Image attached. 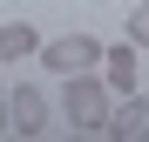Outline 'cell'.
Wrapping results in <instances>:
<instances>
[{
  "label": "cell",
  "instance_id": "obj_1",
  "mask_svg": "<svg viewBox=\"0 0 149 142\" xmlns=\"http://www.w3.org/2000/svg\"><path fill=\"white\" fill-rule=\"evenodd\" d=\"M109 108H115V95L102 81V68H81V75H61V122L74 135H102L109 129Z\"/></svg>",
  "mask_w": 149,
  "mask_h": 142
},
{
  "label": "cell",
  "instance_id": "obj_2",
  "mask_svg": "<svg viewBox=\"0 0 149 142\" xmlns=\"http://www.w3.org/2000/svg\"><path fill=\"white\" fill-rule=\"evenodd\" d=\"M34 61L47 75H81V68H102V41L95 34H54V41H41Z\"/></svg>",
  "mask_w": 149,
  "mask_h": 142
},
{
  "label": "cell",
  "instance_id": "obj_3",
  "mask_svg": "<svg viewBox=\"0 0 149 142\" xmlns=\"http://www.w3.org/2000/svg\"><path fill=\"white\" fill-rule=\"evenodd\" d=\"M47 115H54L47 88H34V81H14V95H7V135H41V129H47Z\"/></svg>",
  "mask_w": 149,
  "mask_h": 142
},
{
  "label": "cell",
  "instance_id": "obj_4",
  "mask_svg": "<svg viewBox=\"0 0 149 142\" xmlns=\"http://www.w3.org/2000/svg\"><path fill=\"white\" fill-rule=\"evenodd\" d=\"M102 81H109V95H142V47L129 34L115 47H102Z\"/></svg>",
  "mask_w": 149,
  "mask_h": 142
},
{
  "label": "cell",
  "instance_id": "obj_5",
  "mask_svg": "<svg viewBox=\"0 0 149 142\" xmlns=\"http://www.w3.org/2000/svg\"><path fill=\"white\" fill-rule=\"evenodd\" d=\"M102 135H149V95H115Z\"/></svg>",
  "mask_w": 149,
  "mask_h": 142
},
{
  "label": "cell",
  "instance_id": "obj_6",
  "mask_svg": "<svg viewBox=\"0 0 149 142\" xmlns=\"http://www.w3.org/2000/svg\"><path fill=\"white\" fill-rule=\"evenodd\" d=\"M41 54V34L27 27V20H0V68H14V61H34Z\"/></svg>",
  "mask_w": 149,
  "mask_h": 142
},
{
  "label": "cell",
  "instance_id": "obj_7",
  "mask_svg": "<svg viewBox=\"0 0 149 142\" xmlns=\"http://www.w3.org/2000/svg\"><path fill=\"white\" fill-rule=\"evenodd\" d=\"M129 41L149 54V0H136V14H129Z\"/></svg>",
  "mask_w": 149,
  "mask_h": 142
},
{
  "label": "cell",
  "instance_id": "obj_8",
  "mask_svg": "<svg viewBox=\"0 0 149 142\" xmlns=\"http://www.w3.org/2000/svg\"><path fill=\"white\" fill-rule=\"evenodd\" d=\"M7 95H14V81L0 75V135H7Z\"/></svg>",
  "mask_w": 149,
  "mask_h": 142
},
{
  "label": "cell",
  "instance_id": "obj_9",
  "mask_svg": "<svg viewBox=\"0 0 149 142\" xmlns=\"http://www.w3.org/2000/svg\"><path fill=\"white\" fill-rule=\"evenodd\" d=\"M142 88H149V61H142Z\"/></svg>",
  "mask_w": 149,
  "mask_h": 142
}]
</instances>
